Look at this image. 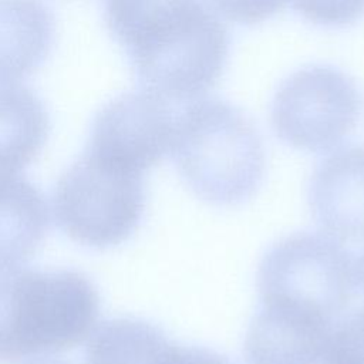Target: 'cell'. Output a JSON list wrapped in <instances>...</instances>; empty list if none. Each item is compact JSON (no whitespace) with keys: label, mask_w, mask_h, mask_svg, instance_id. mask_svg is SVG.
I'll return each mask as SVG.
<instances>
[{"label":"cell","mask_w":364,"mask_h":364,"mask_svg":"<svg viewBox=\"0 0 364 364\" xmlns=\"http://www.w3.org/2000/svg\"><path fill=\"white\" fill-rule=\"evenodd\" d=\"M104 17L144 90L169 102L200 98L223 71L228 31L205 0H105Z\"/></svg>","instance_id":"cell-1"},{"label":"cell","mask_w":364,"mask_h":364,"mask_svg":"<svg viewBox=\"0 0 364 364\" xmlns=\"http://www.w3.org/2000/svg\"><path fill=\"white\" fill-rule=\"evenodd\" d=\"M98 314V291L81 272L0 267V364L77 347Z\"/></svg>","instance_id":"cell-2"},{"label":"cell","mask_w":364,"mask_h":364,"mask_svg":"<svg viewBox=\"0 0 364 364\" xmlns=\"http://www.w3.org/2000/svg\"><path fill=\"white\" fill-rule=\"evenodd\" d=\"M171 155L186 186L216 206L243 203L264 175V148L253 122L218 98L193 100L176 114Z\"/></svg>","instance_id":"cell-3"},{"label":"cell","mask_w":364,"mask_h":364,"mask_svg":"<svg viewBox=\"0 0 364 364\" xmlns=\"http://www.w3.org/2000/svg\"><path fill=\"white\" fill-rule=\"evenodd\" d=\"M145 209L144 175L129 172L85 151L58 179L53 212L73 240L97 249L125 242Z\"/></svg>","instance_id":"cell-4"},{"label":"cell","mask_w":364,"mask_h":364,"mask_svg":"<svg viewBox=\"0 0 364 364\" xmlns=\"http://www.w3.org/2000/svg\"><path fill=\"white\" fill-rule=\"evenodd\" d=\"M358 282L357 264L340 240L300 232L276 242L257 270L262 301H287L328 320L344 311Z\"/></svg>","instance_id":"cell-5"},{"label":"cell","mask_w":364,"mask_h":364,"mask_svg":"<svg viewBox=\"0 0 364 364\" xmlns=\"http://www.w3.org/2000/svg\"><path fill=\"white\" fill-rule=\"evenodd\" d=\"M361 97L355 82L330 65L293 73L272 102V127L287 145L324 152L340 145L355 127Z\"/></svg>","instance_id":"cell-6"},{"label":"cell","mask_w":364,"mask_h":364,"mask_svg":"<svg viewBox=\"0 0 364 364\" xmlns=\"http://www.w3.org/2000/svg\"><path fill=\"white\" fill-rule=\"evenodd\" d=\"M176 114L169 101L151 91L122 94L94 118L87 151L144 175L171 154Z\"/></svg>","instance_id":"cell-7"},{"label":"cell","mask_w":364,"mask_h":364,"mask_svg":"<svg viewBox=\"0 0 364 364\" xmlns=\"http://www.w3.org/2000/svg\"><path fill=\"white\" fill-rule=\"evenodd\" d=\"M327 317L287 301H262L243 344L246 364H321Z\"/></svg>","instance_id":"cell-8"},{"label":"cell","mask_w":364,"mask_h":364,"mask_svg":"<svg viewBox=\"0 0 364 364\" xmlns=\"http://www.w3.org/2000/svg\"><path fill=\"white\" fill-rule=\"evenodd\" d=\"M307 198L326 235L364 239V146H347L324 158L310 178Z\"/></svg>","instance_id":"cell-9"},{"label":"cell","mask_w":364,"mask_h":364,"mask_svg":"<svg viewBox=\"0 0 364 364\" xmlns=\"http://www.w3.org/2000/svg\"><path fill=\"white\" fill-rule=\"evenodd\" d=\"M54 31L43 0H0V82L30 75L48 55Z\"/></svg>","instance_id":"cell-10"},{"label":"cell","mask_w":364,"mask_h":364,"mask_svg":"<svg viewBox=\"0 0 364 364\" xmlns=\"http://www.w3.org/2000/svg\"><path fill=\"white\" fill-rule=\"evenodd\" d=\"M50 228L44 195L17 173L0 175V267L27 262Z\"/></svg>","instance_id":"cell-11"},{"label":"cell","mask_w":364,"mask_h":364,"mask_svg":"<svg viewBox=\"0 0 364 364\" xmlns=\"http://www.w3.org/2000/svg\"><path fill=\"white\" fill-rule=\"evenodd\" d=\"M48 131L41 100L27 87L0 82V175L17 173L31 164Z\"/></svg>","instance_id":"cell-12"},{"label":"cell","mask_w":364,"mask_h":364,"mask_svg":"<svg viewBox=\"0 0 364 364\" xmlns=\"http://www.w3.org/2000/svg\"><path fill=\"white\" fill-rule=\"evenodd\" d=\"M175 346L149 321L135 317L109 318L90 338L85 364H166Z\"/></svg>","instance_id":"cell-13"},{"label":"cell","mask_w":364,"mask_h":364,"mask_svg":"<svg viewBox=\"0 0 364 364\" xmlns=\"http://www.w3.org/2000/svg\"><path fill=\"white\" fill-rule=\"evenodd\" d=\"M324 364H364V307L341 318L328 333Z\"/></svg>","instance_id":"cell-14"},{"label":"cell","mask_w":364,"mask_h":364,"mask_svg":"<svg viewBox=\"0 0 364 364\" xmlns=\"http://www.w3.org/2000/svg\"><path fill=\"white\" fill-rule=\"evenodd\" d=\"M291 4L306 20L326 27L347 26L364 14V0H291Z\"/></svg>","instance_id":"cell-15"},{"label":"cell","mask_w":364,"mask_h":364,"mask_svg":"<svg viewBox=\"0 0 364 364\" xmlns=\"http://www.w3.org/2000/svg\"><path fill=\"white\" fill-rule=\"evenodd\" d=\"M218 14L239 24H257L279 13L286 0H208Z\"/></svg>","instance_id":"cell-16"},{"label":"cell","mask_w":364,"mask_h":364,"mask_svg":"<svg viewBox=\"0 0 364 364\" xmlns=\"http://www.w3.org/2000/svg\"><path fill=\"white\" fill-rule=\"evenodd\" d=\"M166 364H232L220 354L202 347L175 346Z\"/></svg>","instance_id":"cell-17"},{"label":"cell","mask_w":364,"mask_h":364,"mask_svg":"<svg viewBox=\"0 0 364 364\" xmlns=\"http://www.w3.org/2000/svg\"><path fill=\"white\" fill-rule=\"evenodd\" d=\"M357 273H358V280L361 282V284L364 287V252H363V255L360 257V262L357 264Z\"/></svg>","instance_id":"cell-18"},{"label":"cell","mask_w":364,"mask_h":364,"mask_svg":"<svg viewBox=\"0 0 364 364\" xmlns=\"http://www.w3.org/2000/svg\"><path fill=\"white\" fill-rule=\"evenodd\" d=\"M33 364H71V363L64 361V360H41V361H37Z\"/></svg>","instance_id":"cell-19"}]
</instances>
